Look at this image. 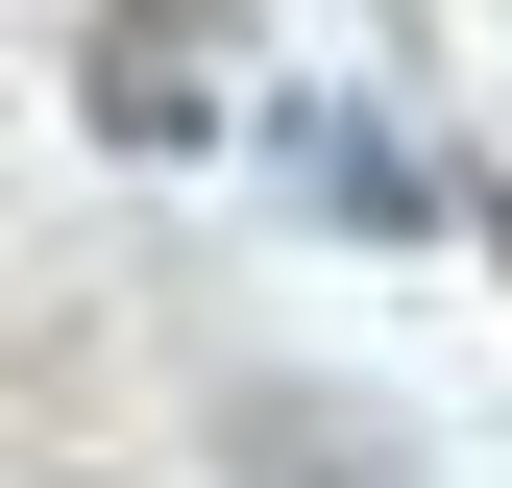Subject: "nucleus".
<instances>
[{
  "mask_svg": "<svg viewBox=\"0 0 512 488\" xmlns=\"http://www.w3.org/2000/svg\"><path fill=\"white\" fill-rule=\"evenodd\" d=\"M98 122H122V147H196V0H122V25H98Z\"/></svg>",
  "mask_w": 512,
  "mask_h": 488,
  "instance_id": "obj_1",
  "label": "nucleus"
},
{
  "mask_svg": "<svg viewBox=\"0 0 512 488\" xmlns=\"http://www.w3.org/2000/svg\"><path fill=\"white\" fill-rule=\"evenodd\" d=\"M269 147H293V196H317V220H366V244L415 220V147H391V122H366V98H293Z\"/></svg>",
  "mask_w": 512,
  "mask_h": 488,
  "instance_id": "obj_2",
  "label": "nucleus"
}]
</instances>
